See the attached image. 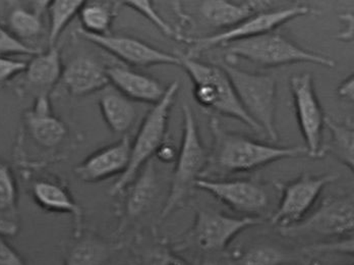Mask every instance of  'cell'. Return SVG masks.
Masks as SVG:
<instances>
[{
    "mask_svg": "<svg viewBox=\"0 0 354 265\" xmlns=\"http://www.w3.org/2000/svg\"><path fill=\"white\" fill-rule=\"evenodd\" d=\"M62 82L73 96L96 93L109 85L106 66L87 55H80L70 62L64 68Z\"/></svg>",
    "mask_w": 354,
    "mask_h": 265,
    "instance_id": "19",
    "label": "cell"
},
{
    "mask_svg": "<svg viewBox=\"0 0 354 265\" xmlns=\"http://www.w3.org/2000/svg\"><path fill=\"white\" fill-rule=\"evenodd\" d=\"M28 132L37 145L54 149L66 140L68 127L53 113L48 96H38L33 109L25 114Z\"/></svg>",
    "mask_w": 354,
    "mask_h": 265,
    "instance_id": "17",
    "label": "cell"
},
{
    "mask_svg": "<svg viewBox=\"0 0 354 265\" xmlns=\"http://www.w3.org/2000/svg\"><path fill=\"white\" fill-rule=\"evenodd\" d=\"M354 228L353 198L351 196H330L323 200L315 212L297 225L281 228L285 237L353 236Z\"/></svg>",
    "mask_w": 354,
    "mask_h": 265,
    "instance_id": "10",
    "label": "cell"
},
{
    "mask_svg": "<svg viewBox=\"0 0 354 265\" xmlns=\"http://www.w3.org/2000/svg\"><path fill=\"white\" fill-rule=\"evenodd\" d=\"M340 18L343 23L342 31L338 34L337 38L344 42H351L353 40V14L346 12L340 16Z\"/></svg>",
    "mask_w": 354,
    "mask_h": 265,
    "instance_id": "37",
    "label": "cell"
},
{
    "mask_svg": "<svg viewBox=\"0 0 354 265\" xmlns=\"http://www.w3.org/2000/svg\"><path fill=\"white\" fill-rule=\"evenodd\" d=\"M83 3L82 0H54L48 2L49 47L56 46L59 36L64 33L71 21L79 16Z\"/></svg>",
    "mask_w": 354,
    "mask_h": 265,
    "instance_id": "30",
    "label": "cell"
},
{
    "mask_svg": "<svg viewBox=\"0 0 354 265\" xmlns=\"http://www.w3.org/2000/svg\"><path fill=\"white\" fill-rule=\"evenodd\" d=\"M122 3L127 8L139 12L141 16L151 21L164 35L169 38L176 39V40L183 41V36L160 16L158 12L155 10L152 1H149V0H131V1H124Z\"/></svg>",
    "mask_w": 354,
    "mask_h": 265,
    "instance_id": "31",
    "label": "cell"
},
{
    "mask_svg": "<svg viewBox=\"0 0 354 265\" xmlns=\"http://www.w3.org/2000/svg\"><path fill=\"white\" fill-rule=\"evenodd\" d=\"M312 265H319V264H318V262H313ZM349 265H353V264H351Z\"/></svg>",
    "mask_w": 354,
    "mask_h": 265,
    "instance_id": "39",
    "label": "cell"
},
{
    "mask_svg": "<svg viewBox=\"0 0 354 265\" xmlns=\"http://www.w3.org/2000/svg\"><path fill=\"white\" fill-rule=\"evenodd\" d=\"M124 247L122 241H109L93 232L73 237L64 250V265H107Z\"/></svg>",
    "mask_w": 354,
    "mask_h": 265,
    "instance_id": "20",
    "label": "cell"
},
{
    "mask_svg": "<svg viewBox=\"0 0 354 265\" xmlns=\"http://www.w3.org/2000/svg\"><path fill=\"white\" fill-rule=\"evenodd\" d=\"M293 107L308 156L319 158L326 113L322 109L310 73L295 75L289 81Z\"/></svg>",
    "mask_w": 354,
    "mask_h": 265,
    "instance_id": "11",
    "label": "cell"
},
{
    "mask_svg": "<svg viewBox=\"0 0 354 265\" xmlns=\"http://www.w3.org/2000/svg\"><path fill=\"white\" fill-rule=\"evenodd\" d=\"M338 178L335 174H302L291 182H275L274 185L279 190L281 198L277 210L270 219L272 225L281 230L301 223L308 217L324 188L335 183Z\"/></svg>",
    "mask_w": 354,
    "mask_h": 265,
    "instance_id": "9",
    "label": "cell"
},
{
    "mask_svg": "<svg viewBox=\"0 0 354 265\" xmlns=\"http://www.w3.org/2000/svg\"><path fill=\"white\" fill-rule=\"evenodd\" d=\"M196 188L203 190L235 212L262 217L269 208V195L262 185L250 180L198 179Z\"/></svg>",
    "mask_w": 354,
    "mask_h": 265,
    "instance_id": "12",
    "label": "cell"
},
{
    "mask_svg": "<svg viewBox=\"0 0 354 265\" xmlns=\"http://www.w3.org/2000/svg\"><path fill=\"white\" fill-rule=\"evenodd\" d=\"M131 140L127 135L114 143L88 155L75 167V174L82 182L100 183L118 176L129 167Z\"/></svg>",
    "mask_w": 354,
    "mask_h": 265,
    "instance_id": "14",
    "label": "cell"
},
{
    "mask_svg": "<svg viewBox=\"0 0 354 265\" xmlns=\"http://www.w3.org/2000/svg\"><path fill=\"white\" fill-rule=\"evenodd\" d=\"M304 254L273 243H254L231 253L234 265H293L304 264Z\"/></svg>",
    "mask_w": 354,
    "mask_h": 265,
    "instance_id": "22",
    "label": "cell"
},
{
    "mask_svg": "<svg viewBox=\"0 0 354 265\" xmlns=\"http://www.w3.org/2000/svg\"><path fill=\"white\" fill-rule=\"evenodd\" d=\"M99 107L108 128L115 134L129 132L137 118L135 103L113 87L101 95Z\"/></svg>",
    "mask_w": 354,
    "mask_h": 265,
    "instance_id": "24",
    "label": "cell"
},
{
    "mask_svg": "<svg viewBox=\"0 0 354 265\" xmlns=\"http://www.w3.org/2000/svg\"><path fill=\"white\" fill-rule=\"evenodd\" d=\"M178 90V82H172L161 100L153 105L152 109L145 116L135 140L131 142L129 167L110 189L112 196L118 195L127 189L165 141L170 111Z\"/></svg>",
    "mask_w": 354,
    "mask_h": 265,
    "instance_id": "6",
    "label": "cell"
},
{
    "mask_svg": "<svg viewBox=\"0 0 354 265\" xmlns=\"http://www.w3.org/2000/svg\"><path fill=\"white\" fill-rule=\"evenodd\" d=\"M115 16L116 6L112 2L84 1L79 12L82 31L92 35H108Z\"/></svg>",
    "mask_w": 354,
    "mask_h": 265,
    "instance_id": "28",
    "label": "cell"
},
{
    "mask_svg": "<svg viewBox=\"0 0 354 265\" xmlns=\"http://www.w3.org/2000/svg\"><path fill=\"white\" fill-rule=\"evenodd\" d=\"M27 62L0 57V86L12 81L15 77L25 73Z\"/></svg>",
    "mask_w": 354,
    "mask_h": 265,
    "instance_id": "34",
    "label": "cell"
},
{
    "mask_svg": "<svg viewBox=\"0 0 354 265\" xmlns=\"http://www.w3.org/2000/svg\"><path fill=\"white\" fill-rule=\"evenodd\" d=\"M301 251L306 256L317 253H334V252L353 255V237H345L335 242L331 241V242H322L319 244L310 245V246L304 247Z\"/></svg>",
    "mask_w": 354,
    "mask_h": 265,
    "instance_id": "33",
    "label": "cell"
},
{
    "mask_svg": "<svg viewBox=\"0 0 354 265\" xmlns=\"http://www.w3.org/2000/svg\"><path fill=\"white\" fill-rule=\"evenodd\" d=\"M8 21L10 33L30 47H32L30 43L40 37L44 30L42 10L39 8L34 10L15 8L10 12Z\"/></svg>",
    "mask_w": 354,
    "mask_h": 265,
    "instance_id": "29",
    "label": "cell"
},
{
    "mask_svg": "<svg viewBox=\"0 0 354 265\" xmlns=\"http://www.w3.org/2000/svg\"><path fill=\"white\" fill-rule=\"evenodd\" d=\"M32 197L47 212L70 214L73 221V237L84 232V212L66 185L53 179H39L32 184Z\"/></svg>",
    "mask_w": 354,
    "mask_h": 265,
    "instance_id": "16",
    "label": "cell"
},
{
    "mask_svg": "<svg viewBox=\"0 0 354 265\" xmlns=\"http://www.w3.org/2000/svg\"><path fill=\"white\" fill-rule=\"evenodd\" d=\"M177 57L179 66L185 68L193 82L194 97L203 109L234 118L254 132L263 133L241 107L230 77L219 64H205L181 53Z\"/></svg>",
    "mask_w": 354,
    "mask_h": 265,
    "instance_id": "2",
    "label": "cell"
},
{
    "mask_svg": "<svg viewBox=\"0 0 354 265\" xmlns=\"http://www.w3.org/2000/svg\"><path fill=\"white\" fill-rule=\"evenodd\" d=\"M316 10L306 4L295 3L279 10H263L257 12L230 30L219 32L207 37L185 39L191 45L185 55L196 58L204 51H210L217 46H225L235 41L243 40L275 31L280 26L308 15H317Z\"/></svg>",
    "mask_w": 354,
    "mask_h": 265,
    "instance_id": "8",
    "label": "cell"
},
{
    "mask_svg": "<svg viewBox=\"0 0 354 265\" xmlns=\"http://www.w3.org/2000/svg\"><path fill=\"white\" fill-rule=\"evenodd\" d=\"M64 68L58 47H49L48 51L38 53L27 64L26 79L28 84L38 90V96H48L62 81Z\"/></svg>",
    "mask_w": 354,
    "mask_h": 265,
    "instance_id": "23",
    "label": "cell"
},
{
    "mask_svg": "<svg viewBox=\"0 0 354 265\" xmlns=\"http://www.w3.org/2000/svg\"><path fill=\"white\" fill-rule=\"evenodd\" d=\"M40 53L39 49L28 46L25 43L21 42L15 37L10 30L0 26V57H10V55H33Z\"/></svg>",
    "mask_w": 354,
    "mask_h": 265,
    "instance_id": "32",
    "label": "cell"
},
{
    "mask_svg": "<svg viewBox=\"0 0 354 265\" xmlns=\"http://www.w3.org/2000/svg\"><path fill=\"white\" fill-rule=\"evenodd\" d=\"M19 190L12 169L0 163V235L14 237L19 230Z\"/></svg>",
    "mask_w": 354,
    "mask_h": 265,
    "instance_id": "25",
    "label": "cell"
},
{
    "mask_svg": "<svg viewBox=\"0 0 354 265\" xmlns=\"http://www.w3.org/2000/svg\"><path fill=\"white\" fill-rule=\"evenodd\" d=\"M209 128L213 143L209 152L208 165L202 178L254 171L282 159L308 156L304 146L272 145L226 130L215 116L210 118Z\"/></svg>",
    "mask_w": 354,
    "mask_h": 265,
    "instance_id": "1",
    "label": "cell"
},
{
    "mask_svg": "<svg viewBox=\"0 0 354 265\" xmlns=\"http://www.w3.org/2000/svg\"><path fill=\"white\" fill-rule=\"evenodd\" d=\"M125 190L127 192L124 201V219L120 226V230H124L129 221L146 214L158 198L160 183L154 159H151L142 167L135 180Z\"/></svg>",
    "mask_w": 354,
    "mask_h": 265,
    "instance_id": "18",
    "label": "cell"
},
{
    "mask_svg": "<svg viewBox=\"0 0 354 265\" xmlns=\"http://www.w3.org/2000/svg\"><path fill=\"white\" fill-rule=\"evenodd\" d=\"M0 265H28L23 256L0 235Z\"/></svg>",
    "mask_w": 354,
    "mask_h": 265,
    "instance_id": "35",
    "label": "cell"
},
{
    "mask_svg": "<svg viewBox=\"0 0 354 265\" xmlns=\"http://www.w3.org/2000/svg\"><path fill=\"white\" fill-rule=\"evenodd\" d=\"M224 47H226V55L223 62L226 64H237V60L243 58L263 68L295 64L335 68V62L332 58L308 51L276 31L235 41Z\"/></svg>",
    "mask_w": 354,
    "mask_h": 265,
    "instance_id": "3",
    "label": "cell"
},
{
    "mask_svg": "<svg viewBox=\"0 0 354 265\" xmlns=\"http://www.w3.org/2000/svg\"><path fill=\"white\" fill-rule=\"evenodd\" d=\"M106 76L112 87L133 102L155 105L161 100L167 89L155 77L122 64L106 66Z\"/></svg>",
    "mask_w": 354,
    "mask_h": 265,
    "instance_id": "15",
    "label": "cell"
},
{
    "mask_svg": "<svg viewBox=\"0 0 354 265\" xmlns=\"http://www.w3.org/2000/svg\"><path fill=\"white\" fill-rule=\"evenodd\" d=\"M183 140L174 163L167 198L160 213L161 221L185 204L208 165L209 152L203 145L195 113L189 104L183 105Z\"/></svg>",
    "mask_w": 354,
    "mask_h": 265,
    "instance_id": "4",
    "label": "cell"
},
{
    "mask_svg": "<svg viewBox=\"0 0 354 265\" xmlns=\"http://www.w3.org/2000/svg\"><path fill=\"white\" fill-rule=\"evenodd\" d=\"M82 37L107 51L127 66L148 68L153 66H180L177 55L165 53L140 39L125 35L97 36L80 30Z\"/></svg>",
    "mask_w": 354,
    "mask_h": 265,
    "instance_id": "13",
    "label": "cell"
},
{
    "mask_svg": "<svg viewBox=\"0 0 354 265\" xmlns=\"http://www.w3.org/2000/svg\"><path fill=\"white\" fill-rule=\"evenodd\" d=\"M337 94L343 100L348 101V102H353L354 99V79L353 74L346 77L342 83L337 88Z\"/></svg>",
    "mask_w": 354,
    "mask_h": 265,
    "instance_id": "38",
    "label": "cell"
},
{
    "mask_svg": "<svg viewBox=\"0 0 354 265\" xmlns=\"http://www.w3.org/2000/svg\"><path fill=\"white\" fill-rule=\"evenodd\" d=\"M263 223L262 217H234L198 208L193 227L172 248L179 254L196 251L203 255H215L222 253L241 232Z\"/></svg>",
    "mask_w": 354,
    "mask_h": 265,
    "instance_id": "5",
    "label": "cell"
},
{
    "mask_svg": "<svg viewBox=\"0 0 354 265\" xmlns=\"http://www.w3.org/2000/svg\"><path fill=\"white\" fill-rule=\"evenodd\" d=\"M219 66L230 77L233 89L248 116L276 142V107H277V81L270 75L250 73L241 70L237 64L222 62Z\"/></svg>",
    "mask_w": 354,
    "mask_h": 265,
    "instance_id": "7",
    "label": "cell"
},
{
    "mask_svg": "<svg viewBox=\"0 0 354 265\" xmlns=\"http://www.w3.org/2000/svg\"><path fill=\"white\" fill-rule=\"evenodd\" d=\"M129 265H196L177 253L162 239L145 241L138 238L131 247Z\"/></svg>",
    "mask_w": 354,
    "mask_h": 265,
    "instance_id": "26",
    "label": "cell"
},
{
    "mask_svg": "<svg viewBox=\"0 0 354 265\" xmlns=\"http://www.w3.org/2000/svg\"><path fill=\"white\" fill-rule=\"evenodd\" d=\"M177 153H178V149H177L176 146L171 141H169L168 138H166L165 141L161 144V146L157 150L155 157H157V159L161 163H176Z\"/></svg>",
    "mask_w": 354,
    "mask_h": 265,
    "instance_id": "36",
    "label": "cell"
},
{
    "mask_svg": "<svg viewBox=\"0 0 354 265\" xmlns=\"http://www.w3.org/2000/svg\"><path fill=\"white\" fill-rule=\"evenodd\" d=\"M325 127L330 133V140L322 146L319 158L327 153H332L341 163L353 171L354 167V129L351 120L337 122L326 116Z\"/></svg>",
    "mask_w": 354,
    "mask_h": 265,
    "instance_id": "27",
    "label": "cell"
},
{
    "mask_svg": "<svg viewBox=\"0 0 354 265\" xmlns=\"http://www.w3.org/2000/svg\"><path fill=\"white\" fill-rule=\"evenodd\" d=\"M268 1L231 2L226 0H208L200 6V14L210 27L223 32L239 25L252 15L267 10Z\"/></svg>",
    "mask_w": 354,
    "mask_h": 265,
    "instance_id": "21",
    "label": "cell"
}]
</instances>
